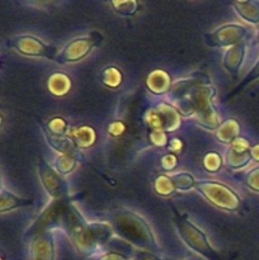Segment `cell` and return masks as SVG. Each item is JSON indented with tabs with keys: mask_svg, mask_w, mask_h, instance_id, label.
<instances>
[{
	"mask_svg": "<svg viewBox=\"0 0 259 260\" xmlns=\"http://www.w3.org/2000/svg\"><path fill=\"white\" fill-rule=\"evenodd\" d=\"M172 210L173 213H174L173 221H174L175 228L179 233V236L192 250L197 251L198 254H201L208 260H222L217 251L213 250V248L207 241L205 234L200 229H197L193 223H190L185 216H183L182 213L175 210V207H172Z\"/></svg>",
	"mask_w": 259,
	"mask_h": 260,
	"instance_id": "cell-1",
	"label": "cell"
},
{
	"mask_svg": "<svg viewBox=\"0 0 259 260\" xmlns=\"http://www.w3.org/2000/svg\"><path fill=\"white\" fill-rule=\"evenodd\" d=\"M114 229L118 231L119 235L135 243V245L150 249L157 248L149 226L134 213H116Z\"/></svg>",
	"mask_w": 259,
	"mask_h": 260,
	"instance_id": "cell-2",
	"label": "cell"
},
{
	"mask_svg": "<svg viewBox=\"0 0 259 260\" xmlns=\"http://www.w3.org/2000/svg\"><path fill=\"white\" fill-rule=\"evenodd\" d=\"M196 188L217 207L226 211H235L240 205V200L234 190L217 182H198Z\"/></svg>",
	"mask_w": 259,
	"mask_h": 260,
	"instance_id": "cell-3",
	"label": "cell"
},
{
	"mask_svg": "<svg viewBox=\"0 0 259 260\" xmlns=\"http://www.w3.org/2000/svg\"><path fill=\"white\" fill-rule=\"evenodd\" d=\"M103 41V36L101 33L90 32L89 35L83 36V37L75 38L70 43L66 45V47L61 51L56 57V61L58 63H68V62H76L85 57L91 48L98 46Z\"/></svg>",
	"mask_w": 259,
	"mask_h": 260,
	"instance_id": "cell-4",
	"label": "cell"
},
{
	"mask_svg": "<svg viewBox=\"0 0 259 260\" xmlns=\"http://www.w3.org/2000/svg\"><path fill=\"white\" fill-rule=\"evenodd\" d=\"M8 46L14 48L18 52L35 57H45L48 60H56L57 48L53 46L46 45L33 36H17L8 40Z\"/></svg>",
	"mask_w": 259,
	"mask_h": 260,
	"instance_id": "cell-5",
	"label": "cell"
},
{
	"mask_svg": "<svg viewBox=\"0 0 259 260\" xmlns=\"http://www.w3.org/2000/svg\"><path fill=\"white\" fill-rule=\"evenodd\" d=\"M248 35V29L239 24H226L218 28L215 32L205 35L206 43L212 47H221V46L238 45Z\"/></svg>",
	"mask_w": 259,
	"mask_h": 260,
	"instance_id": "cell-6",
	"label": "cell"
},
{
	"mask_svg": "<svg viewBox=\"0 0 259 260\" xmlns=\"http://www.w3.org/2000/svg\"><path fill=\"white\" fill-rule=\"evenodd\" d=\"M38 174H40L41 182L48 196L55 198L56 201H62L66 197L68 187H66L65 182L42 157L38 159Z\"/></svg>",
	"mask_w": 259,
	"mask_h": 260,
	"instance_id": "cell-7",
	"label": "cell"
},
{
	"mask_svg": "<svg viewBox=\"0 0 259 260\" xmlns=\"http://www.w3.org/2000/svg\"><path fill=\"white\" fill-rule=\"evenodd\" d=\"M244 55H245V43L240 42L238 45L231 46V48H229L223 56V68L230 74L236 75L244 60Z\"/></svg>",
	"mask_w": 259,
	"mask_h": 260,
	"instance_id": "cell-8",
	"label": "cell"
},
{
	"mask_svg": "<svg viewBox=\"0 0 259 260\" xmlns=\"http://www.w3.org/2000/svg\"><path fill=\"white\" fill-rule=\"evenodd\" d=\"M32 255L35 260H53L52 238L48 233H42L32 244Z\"/></svg>",
	"mask_w": 259,
	"mask_h": 260,
	"instance_id": "cell-9",
	"label": "cell"
},
{
	"mask_svg": "<svg viewBox=\"0 0 259 260\" xmlns=\"http://www.w3.org/2000/svg\"><path fill=\"white\" fill-rule=\"evenodd\" d=\"M251 159V154L248 151V144L245 140H235L234 147L228 155V162L233 168H240L248 164Z\"/></svg>",
	"mask_w": 259,
	"mask_h": 260,
	"instance_id": "cell-10",
	"label": "cell"
},
{
	"mask_svg": "<svg viewBox=\"0 0 259 260\" xmlns=\"http://www.w3.org/2000/svg\"><path fill=\"white\" fill-rule=\"evenodd\" d=\"M233 5L241 18L248 22L259 23V2H235Z\"/></svg>",
	"mask_w": 259,
	"mask_h": 260,
	"instance_id": "cell-11",
	"label": "cell"
},
{
	"mask_svg": "<svg viewBox=\"0 0 259 260\" xmlns=\"http://www.w3.org/2000/svg\"><path fill=\"white\" fill-rule=\"evenodd\" d=\"M32 205V201L29 200H23V198L17 197L15 194H13L12 192H8L4 188L2 189V213H5L7 211H12L14 208L19 207H25V206Z\"/></svg>",
	"mask_w": 259,
	"mask_h": 260,
	"instance_id": "cell-12",
	"label": "cell"
},
{
	"mask_svg": "<svg viewBox=\"0 0 259 260\" xmlns=\"http://www.w3.org/2000/svg\"><path fill=\"white\" fill-rule=\"evenodd\" d=\"M48 141H50V144L52 145L56 150L63 152V154H71V152L75 150V142H74L70 137L52 135L51 137H48Z\"/></svg>",
	"mask_w": 259,
	"mask_h": 260,
	"instance_id": "cell-13",
	"label": "cell"
},
{
	"mask_svg": "<svg viewBox=\"0 0 259 260\" xmlns=\"http://www.w3.org/2000/svg\"><path fill=\"white\" fill-rule=\"evenodd\" d=\"M169 178H170V180H172V183H173V185H174L175 189L187 190V189H189V188L196 187L195 179L192 178V175L187 174V173L172 175V177H169Z\"/></svg>",
	"mask_w": 259,
	"mask_h": 260,
	"instance_id": "cell-14",
	"label": "cell"
},
{
	"mask_svg": "<svg viewBox=\"0 0 259 260\" xmlns=\"http://www.w3.org/2000/svg\"><path fill=\"white\" fill-rule=\"evenodd\" d=\"M167 74L163 73V71L157 70L156 73L152 74L149 78V86L150 89H152L154 93H164L168 88H169V83H160V80H164L167 78Z\"/></svg>",
	"mask_w": 259,
	"mask_h": 260,
	"instance_id": "cell-15",
	"label": "cell"
},
{
	"mask_svg": "<svg viewBox=\"0 0 259 260\" xmlns=\"http://www.w3.org/2000/svg\"><path fill=\"white\" fill-rule=\"evenodd\" d=\"M111 5L117 13L122 15H134L140 8L139 3L134 2V0L132 2L131 0H128V2H112Z\"/></svg>",
	"mask_w": 259,
	"mask_h": 260,
	"instance_id": "cell-16",
	"label": "cell"
},
{
	"mask_svg": "<svg viewBox=\"0 0 259 260\" xmlns=\"http://www.w3.org/2000/svg\"><path fill=\"white\" fill-rule=\"evenodd\" d=\"M233 132H239V126L235 121H228V123L221 127V131L218 134V139L221 141H235L236 135L231 134Z\"/></svg>",
	"mask_w": 259,
	"mask_h": 260,
	"instance_id": "cell-17",
	"label": "cell"
},
{
	"mask_svg": "<svg viewBox=\"0 0 259 260\" xmlns=\"http://www.w3.org/2000/svg\"><path fill=\"white\" fill-rule=\"evenodd\" d=\"M174 185H173L172 180H170V178L168 175H163V177L157 178L156 182H155V190L159 194L168 196L174 192Z\"/></svg>",
	"mask_w": 259,
	"mask_h": 260,
	"instance_id": "cell-18",
	"label": "cell"
},
{
	"mask_svg": "<svg viewBox=\"0 0 259 260\" xmlns=\"http://www.w3.org/2000/svg\"><path fill=\"white\" fill-rule=\"evenodd\" d=\"M258 78H259V62L256 63V65L254 66L253 69H251L250 73H249L248 75L245 76V79H244V80L241 81V83L239 84V85L236 86L235 89H234V90H231V93L229 94L228 98H230V96H233V95H235V94H238L239 91L241 90V89L245 88V86L248 85V84H250L251 81H254V80H255V79H258Z\"/></svg>",
	"mask_w": 259,
	"mask_h": 260,
	"instance_id": "cell-19",
	"label": "cell"
},
{
	"mask_svg": "<svg viewBox=\"0 0 259 260\" xmlns=\"http://www.w3.org/2000/svg\"><path fill=\"white\" fill-rule=\"evenodd\" d=\"M56 167H57V170L62 174H68L75 167V160L70 156H62L61 159L57 160L56 162Z\"/></svg>",
	"mask_w": 259,
	"mask_h": 260,
	"instance_id": "cell-20",
	"label": "cell"
},
{
	"mask_svg": "<svg viewBox=\"0 0 259 260\" xmlns=\"http://www.w3.org/2000/svg\"><path fill=\"white\" fill-rule=\"evenodd\" d=\"M48 127H50V131L47 129L48 132H52V134L56 135V136H63L66 129V123L61 118H55L50 122Z\"/></svg>",
	"mask_w": 259,
	"mask_h": 260,
	"instance_id": "cell-21",
	"label": "cell"
},
{
	"mask_svg": "<svg viewBox=\"0 0 259 260\" xmlns=\"http://www.w3.org/2000/svg\"><path fill=\"white\" fill-rule=\"evenodd\" d=\"M246 182L254 190H258L259 192V169L250 172V174L246 177Z\"/></svg>",
	"mask_w": 259,
	"mask_h": 260,
	"instance_id": "cell-22",
	"label": "cell"
},
{
	"mask_svg": "<svg viewBox=\"0 0 259 260\" xmlns=\"http://www.w3.org/2000/svg\"><path fill=\"white\" fill-rule=\"evenodd\" d=\"M132 260H163L157 258L155 254L146 253V251H136L132 254Z\"/></svg>",
	"mask_w": 259,
	"mask_h": 260,
	"instance_id": "cell-23",
	"label": "cell"
},
{
	"mask_svg": "<svg viewBox=\"0 0 259 260\" xmlns=\"http://www.w3.org/2000/svg\"><path fill=\"white\" fill-rule=\"evenodd\" d=\"M99 260H126V259L121 255H116V254H108V255H104L102 256V258H99Z\"/></svg>",
	"mask_w": 259,
	"mask_h": 260,
	"instance_id": "cell-24",
	"label": "cell"
}]
</instances>
